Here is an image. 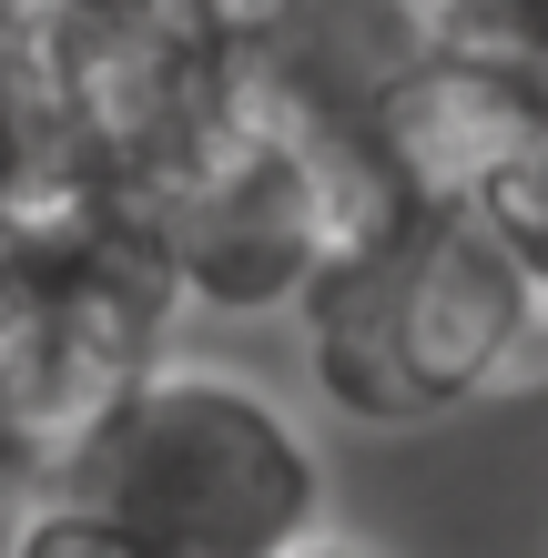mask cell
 <instances>
[{
	"label": "cell",
	"instance_id": "obj_11",
	"mask_svg": "<svg viewBox=\"0 0 548 558\" xmlns=\"http://www.w3.org/2000/svg\"><path fill=\"white\" fill-rule=\"evenodd\" d=\"M295 558H386V548H356V538H305Z\"/></svg>",
	"mask_w": 548,
	"mask_h": 558
},
{
	"label": "cell",
	"instance_id": "obj_6",
	"mask_svg": "<svg viewBox=\"0 0 548 558\" xmlns=\"http://www.w3.org/2000/svg\"><path fill=\"white\" fill-rule=\"evenodd\" d=\"M406 41L458 51V61H488V72H508L519 92L548 102V0H437Z\"/></svg>",
	"mask_w": 548,
	"mask_h": 558
},
{
	"label": "cell",
	"instance_id": "obj_8",
	"mask_svg": "<svg viewBox=\"0 0 548 558\" xmlns=\"http://www.w3.org/2000/svg\"><path fill=\"white\" fill-rule=\"evenodd\" d=\"M11 558H153V548L122 529V518H102L92 498L51 487V498H41V518L21 529V548H11Z\"/></svg>",
	"mask_w": 548,
	"mask_h": 558
},
{
	"label": "cell",
	"instance_id": "obj_2",
	"mask_svg": "<svg viewBox=\"0 0 548 558\" xmlns=\"http://www.w3.org/2000/svg\"><path fill=\"white\" fill-rule=\"evenodd\" d=\"M305 366L356 426H437L498 397L548 325L538 284L477 204H416L305 284Z\"/></svg>",
	"mask_w": 548,
	"mask_h": 558
},
{
	"label": "cell",
	"instance_id": "obj_3",
	"mask_svg": "<svg viewBox=\"0 0 548 558\" xmlns=\"http://www.w3.org/2000/svg\"><path fill=\"white\" fill-rule=\"evenodd\" d=\"M61 487L122 518L153 558H295L326 518V457L254 376L153 366L61 447Z\"/></svg>",
	"mask_w": 548,
	"mask_h": 558
},
{
	"label": "cell",
	"instance_id": "obj_7",
	"mask_svg": "<svg viewBox=\"0 0 548 558\" xmlns=\"http://www.w3.org/2000/svg\"><path fill=\"white\" fill-rule=\"evenodd\" d=\"M477 214L498 223V244L519 254V275L538 284V305H548V133H538V143L488 183V204H477Z\"/></svg>",
	"mask_w": 548,
	"mask_h": 558
},
{
	"label": "cell",
	"instance_id": "obj_1",
	"mask_svg": "<svg viewBox=\"0 0 548 558\" xmlns=\"http://www.w3.org/2000/svg\"><path fill=\"white\" fill-rule=\"evenodd\" d=\"M133 204L153 214L183 294L214 315L305 305V284L345 244L416 214L397 204V183L366 143V92H336L315 61L275 41H244L214 122L173 162H153Z\"/></svg>",
	"mask_w": 548,
	"mask_h": 558
},
{
	"label": "cell",
	"instance_id": "obj_13",
	"mask_svg": "<svg viewBox=\"0 0 548 558\" xmlns=\"http://www.w3.org/2000/svg\"><path fill=\"white\" fill-rule=\"evenodd\" d=\"M11 11H21V0H0V21H11Z\"/></svg>",
	"mask_w": 548,
	"mask_h": 558
},
{
	"label": "cell",
	"instance_id": "obj_10",
	"mask_svg": "<svg viewBox=\"0 0 548 558\" xmlns=\"http://www.w3.org/2000/svg\"><path fill=\"white\" fill-rule=\"evenodd\" d=\"M214 11H223L234 41H284V21H295L305 0H214Z\"/></svg>",
	"mask_w": 548,
	"mask_h": 558
},
{
	"label": "cell",
	"instance_id": "obj_4",
	"mask_svg": "<svg viewBox=\"0 0 548 558\" xmlns=\"http://www.w3.org/2000/svg\"><path fill=\"white\" fill-rule=\"evenodd\" d=\"M61 82L82 143L112 162V183H143L214 122L244 41L214 0H21L11 11Z\"/></svg>",
	"mask_w": 548,
	"mask_h": 558
},
{
	"label": "cell",
	"instance_id": "obj_9",
	"mask_svg": "<svg viewBox=\"0 0 548 558\" xmlns=\"http://www.w3.org/2000/svg\"><path fill=\"white\" fill-rule=\"evenodd\" d=\"M51 487H61V468H51V457L31 447V437H11V426H0V558L21 548V529L41 518V498H51Z\"/></svg>",
	"mask_w": 548,
	"mask_h": 558
},
{
	"label": "cell",
	"instance_id": "obj_12",
	"mask_svg": "<svg viewBox=\"0 0 548 558\" xmlns=\"http://www.w3.org/2000/svg\"><path fill=\"white\" fill-rule=\"evenodd\" d=\"M386 11H397V21L416 31V21H427V11H437V0H386Z\"/></svg>",
	"mask_w": 548,
	"mask_h": 558
},
{
	"label": "cell",
	"instance_id": "obj_5",
	"mask_svg": "<svg viewBox=\"0 0 548 558\" xmlns=\"http://www.w3.org/2000/svg\"><path fill=\"white\" fill-rule=\"evenodd\" d=\"M548 133V102L488 61L427 51L366 82V143L397 183V204H488V183Z\"/></svg>",
	"mask_w": 548,
	"mask_h": 558
}]
</instances>
